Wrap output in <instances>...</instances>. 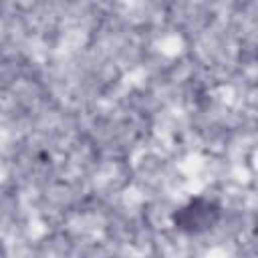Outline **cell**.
<instances>
[{"label":"cell","mask_w":258,"mask_h":258,"mask_svg":"<svg viewBox=\"0 0 258 258\" xmlns=\"http://www.w3.org/2000/svg\"><path fill=\"white\" fill-rule=\"evenodd\" d=\"M220 220V206L206 198L187 202L173 214V226L185 234H202Z\"/></svg>","instance_id":"6da1fadb"}]
</instances>
